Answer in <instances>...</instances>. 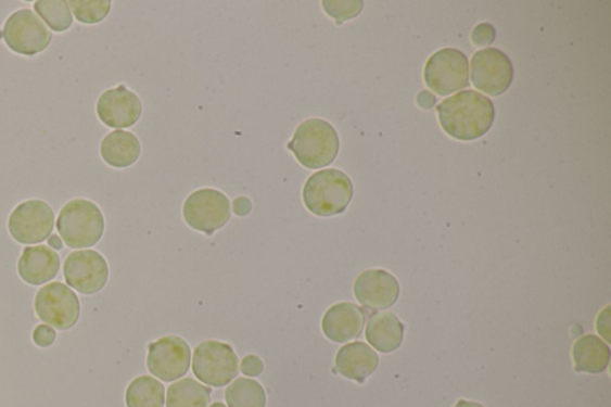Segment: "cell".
<instances>
[{"label":"cell","instance_id":"6da1fadb","mask_svg":"<svg viewBox=\"0 0 611 407\" xmlns=\"http://www.w3.org/2000/svg\"><path fill=\"white\" fill-rule=\"evenodd\" d=\"M437 113L446 133L461 141L484 137L496 116L494 102L474 90L455 93L437 106Z\"/></svg>","mask_w":611,"mask_h":407},{"label":"cell","instance_id":"7a4b0ae2","mask_svg":"<svg viewBox=\"0 0 611 407\" xmlns=\"http://www.w3.org/2000/svg\"><path fill=\"white\" fill-rule=\"evenodd\" d=\"M341 148L338 130L322 118H308L298 125L287 149L307 169L317 170L331 165Z\"/></svg>","mask_w":611,"mask_h":407},{"label":"cell","instance_id":"3957f363","mask_svg":"<svg viewBox=\"0 0 611 407\" xmlns=\"http://www.w3.org/2000/svg\"><path fill=\"white\" fill-rule=\"evenodd\" d=\"M354 185L349 176L338 169L320 170L311 175L304 187L306 208L317 217L329 218L349 207Z\"/></svg>","mask_w":611,"mask_h":407},{"label":"cell","instance_id":"277c9868","mask_svg":"<svg viewBox=\"0 0 611 407\" xmlns=\"http://www.w3.org/2000/svg\"><path fill=\"white\" fill-rule=\"evenodd\" d=\"M58 232L71 249H87L98 244L104 233L103 213L96 203L76 199L60 211Z\"/></svg>","mask_w":611,"mask_h":407},{"label":"cell","instance_id":"5b68a950","mask_svg":"<svg viewBox=\"0 0 611 407\" xmlns=\"http://www.w3.org/2000/svg\"><path fill=\"white\" fill-rule=\"evenodd\" d=\"M183 217L191 229L213 236L230 221L231 203L219 190L200 189L184 202Z\"/></svg>","mask_w":611,"mask_h":407},{"label":"cell","instance_id":"8992f818","mask_svg":"<svg viewBox=\"0 0 611 407\" xmlns=\"http://www.w3.org/2000/svg\"><path fill=\"white\" fill-rule=\"evenodd\" d=\"M193 372L203 384L224 387L238 376V356L230 344L202 342L194 352Z\"/></svg>","mask_w":611,"mask_h":407},{"label":"cell","instance_id":"52a82bcc","mask_svg":"<svg viewBox=\"0 0 611 407\" xmlns=\"http://www.w3.org/2000/svg\"><path fill=\"white\" fill-rule=\"evenodd\" d=\"M427 86L440 96H448L470 86L469 58L455 48H445L428 60Z\"/></svg>","mask_w":611,"mask_h":407},{"label":"cell","instance_id":"ba28073f","mask_svg":"<svg viewBox=\"0 0 611 407\" xmlns=\"http://www.w3.org/2000/svg\"><path fill=\"white\" fill-rule=\"evenodd\" d=\"M34 308L40 320L60 331L74 328L80 317L79 297L62 282L42 287L35 296Z\"/></svg>","mask_w":611,"mask_h":407},{"label":"cell","instance_id":"9c48e42d","mask_svg":"<svg viewBox=\"0 0 611 407\" xmlns=\"http://www.w3.org/2000/svg\"><path fill=\"white\" fill-rule=\"evenodd\" d=\"M3 38L11 51L33 56L47 50L53 34L33 10L21 9L5 21Z\"/></svg>","mask_w":611,"mask_h":407},{"label":"cell","instance_id":"30bf717a","mask_svg":"<svg viewBox=\"0 0 611 407\" xmlns=\"http://www.w3.org/2000/svg\"><path fill=\"white\" fill-rule=\"evenodd\" d=\"M54 212L47 202L29 200L12 211L8 229L17 243L31 245L47 241L54 230Z\"/></svg>","mask_w":611,"mask_h":407},{"label":"cell","instance_id":"8fae6325","mask_svg":"<svg viewBox=\"0 0 611 407\" xmlns=\"http://www.w3.org/2000/svg\"><path fill=\"white\" fill-rule=\"evenodd\" d=\"M64 277L72 289L84 295H92L104 289L110 279V267L98 251H75L64 263Z\"/></svg>","mask_w":611,"mask_h":407},{"label":"cell","instance_id":"7c38bea8","mask_svg":"<svg viewBox=\"0 0 611 407\" xmlns=\"http://www.w3.org/2000/svg\"><path fill=\"white\" fill-rule=\"evenodd\" d=\"M473 86L489 96H500L509 90L513 80V66L506 53L497 48L476 52L471 62Z\"/></svg>","mask_w":611,"mask_h":407},{"label":"cell","instance_id":"4fadbf2b","mask_svg":"<svg viewBox=\"0 0 611 407\" xmlns=\"http://www.w3.org/2000/svg\"><path fill=\"white\" fill-rule=\"evenodd\" d=\"M191 351L178 336H166L151 343L148 356L150 373L165 382L181 379L189 372Z\"/></svg>","mask_w":611,"mask_h":407},{"label":"cell","instance_id":"5bb4252c","mask_svg":"<svg viewBox=\"0 0 611 407\" xmlns=\"http://www.w3.org/2000/svg\"><path fill=\"white\" fill-rule=\"evenodd\" d=\"M354 294L364 307L381 310L398 302L400 285L389 271L370 269L358 275L354 283Z\"/></svg>","mask_w":611,"mask_h":407},{"label":"cell","instance_id":"9a60e30c","mask_svg":"<svg viewBox=\"0 0 611 407\" xmlns=\"http://www.w3.org/2000/svg\"><path fill=\"white\" fill-rule=\"evenodd\" d=\"M142 114V104L138 96L122 84L117 88L104 91L98 102V115L101 122L111 128L135 126Z\"/></svg>","mask_w":611,"mask_h":407},{"label":"cell","instance_id":"2e32d148","mask_svg":"<svg viewBox=\"0 0 611 407\" xmlns=\"http://www.w3.org/2000/svg\"><path fill=\"white\" fill-rule=\"evenodd\" d=\"M365 325L366 317L361 308L352 303H341L327 310L321 329L330 341L346 343L361 336Z\"/></svg>","mask_w":611,"mask_h":407},{"label":"cell","instance_id":"e0dca14e","mask_svg":"<svg viewBox=\"0 0 611 407\" xmlns=\"http://www.w3.org/2000/svg\"><path fill=\"white\" fill-rule=\"evenodd\" d=\"M17 269L24 282L41 285L56 277L60 270V257L50 246H28L23 250Z\"/></svg>","mask_w":611,"mask_h":407},{"label":"cell","instance_id":"ac0fdd59","mask_svg":"<svg viewBox=\"0 0 611 407\" xmlns=\"http://www.w3.org/2000/svg\"><path fill=\"white\" fill-rule=\"evenodd\" d=\"M379 366L378 354L364 342H354L342 346L335 356V369L349 380L364 384L373 376Z\"/></svg>","mask_w":611,"mask_h":407},{"label":"cell","instance_id":"d6986e66","mask_svg":"<svg viewBox=\"0 0 611 407\" xmlns=\"http://www.w3.org/2000/svg\"><path fill=\"white\" fill-rule=\"evenodd\" d=\"M404 325L391 313H381L370 317L366 328V339L371 346L383 354L399 349L404 341Z\"/></svg>","mask_w":611,"mask_h":407},{"label":"cell","instance_id":"ffe728a7","mask_svg":"<svg viewBox=\"0 0 611 407\" xmlns=\"http://www.w3.org/2000/svg\"><path fill=\"white\" fill-rule=\"evenodd\" d=\"M141 145L139 139L130 131L114 130L101 143L103 161L116 169H125L133 165L140 157Z\"/></svg>","mask_w":611,"mask_h":407},{"label":"cell","instance_id":"44dd1931","mask_svg":"<svg viewBox=\"0 0 611 407\" xmlns=\"http://www.w3.org/2000/svg\"><path fill=\"white\" fill-rule=\"evenodd\" d=\"M573 361L577 372L601 374L610 361V348L600 338L586 334L573 345Z\"/></svg>","mask_w":611,"mask_h":407},{"label":"cell","instance_id":"7402d4cb","mask_svg":"<svg viewBox=\"0 0 611 407\" xmlns=\"http://www.w3.org/2000/svg\"><path fill=\"white\" fill-rule=\"evenodd\" d=\"M165 387L161 381L143 376L130 382L126 391L127 407H164Z\"/></svg>","mask_w":611,"mask_h":407},{"label":"cell","instance_id":"603a6c76","mask_svg":"<svg viewBox=\"0 0 611 407\" xmlns=\"http://www.w3.org/2000/svg\"><path fill=\"white\" fill-rule=\"evenodd\" d=\"M212 391L194 379L175 382L167 390L166 407H208Z\"/></svg>","mask_w":611,"mask_h":407},{"label":"cell","instance_id":"cb8c5ba5","mask_svg":"<svg viewBox=\"0 0 611 407\" xmlns=\"http://www.w3.org/2000/svg\"><path fill=\"white\" fill-rule=\"evenodd\" d=\"M227 405L230 407H266V391L259 382L239 378L225 392Z\"/></svg>","mask_w":611,"mask_h":407},{"label":"cell","instance_id":"d4e9b609","mask_svg":"<svg viewBox=\"0 0 611 407\" xmlns=\"http://www.w3.org/2000/svg\"><path fill=\"white\" fill-rule=\"evenodd\" d=\"M34 9L54 31H66L74 24V15L66 0H39L35 2Z\"/></svg>","mask_w":611,"mask_h":407},{"label":"cell","instance_id":"484cf974","mask_svg":"<svg viewBox=\"0 0 611 407\" xmlns=\"http://www.w3.org/2000/svg\"><path fill=\"white\" fill-rule=\"evenodd\" d=\"M68 5L77 21L86 24L102 22L112 9L110 0H69Z\"/></svg>","mask_w":611,"mask_h":407},{"label":"cell","instance_id":"4316f807","mask_svg":"<svg viewBox=\"0 0 611 407\" xmlns=\"http://www.w3.org/2000/svg\"><path fill=\"white\" fill-rule=\"evenodd\" d=\"M327 14L338 22L339 26L344 21L353 20L361 14L364 2L355 0V2H332V0H323L321 3Z\"/></svg>","mask_w":611,"mask_h":407},{"label":"cell","instance_id":"83f0119b","mask_svg":"<svg viewBox=\"0 0 611 407\" xmlns=\"http://www.w3.org/2000/svg\"><path fill=\"white\" fill-rule=\"evenodd\" d=\"M56 340V332L50 326L36 327L33 332V341L40 348H50Z\"/></svg>","mask_w":611,"mask_h":407},{"label":"cell","instance_id":"f1b7e54d","mask_svg":"<svg viewBox=\"0 0 611 407\" xmlns=\"http://www.w3.org/2000/svg\"><path fill=\"white\" fill-rule=\"evenodd\" d=\"M496 30L491 24H479L472 33V41L475 46H487L495 41Z\"/></svg>","mask_w":611,"mask_h":407},{"label":"cell","instance_id":"f546056e","mask_svg":"<svg viewBox=\"0 0 611 407\" xmlns=\"http://www.w3.org/2000/svg\"><path fill=\"white\" fill-rule=\"evenodd\" d=\"M263 370H265V365H263V361L258 356L247 355L243 358L242 372L244 376L255 378L260 376Z\"/></svg>","mask_w":611,"mask_h":407},{"label":"cell","instance_id":"4dcf8cb0","mask_svg":"<svg viewBox=\"0 0 611 407\" xmlns=\"http://www.w3.org/2000/svg\"><path fill=\"white\" fill-rule=\"evenodd\" d=\"M597 330L608 342H610V306H608L597 320Z\"/></svg>","mask_w":611,"mask_h":407},{"label":"cell","instance_id":"1f68e13d","mask_svg":"<svg viewBox=\"0 0 611 407\" xmlns=\"http://www.w3.org/2000/svg\"><path fill=\"white\" fill-rule=\"evenodd\" d=\"M251 211V202L246 198H239L234 201V213L239 215V217H243V215L249 214Z\"/></svg>","mask_w":611,"mask_h":407},{"label":"cell","instance_id":"d6a6232c","mask_svg":"<svg viewBox=\"0 0 611 407\" xmlns=\"http://www.w3.org/2000/svg\"><path fill=\"white\" fill-rule=\"evenodd\" d=\"M48 244H50L55 250L63 249V241L58 236H51L50 238H48Z\"/></svg>","mask_w":611,"mask_h":407},{"label":"cell","instance_id":"836d02e7","mask_svg":"<svg viewBox=\"0 0 611 407\" xmlns=\"http://www.w3.org/2000/svg\"><path fill=\"white\" fill-rule=\"evenodd\" d=\"M454 407H485V406L474 402L459 400V403Z\"/></svg>","mask_w":611,"mask_h":407},{"label":"cell","instance_id":"e575fe53","mask_svg":"<svg viewBox=\"0 0 611 407\" xmlns=\"http://www.w3.org/2000/svg\"><path fill=\"white\" fill-rule=\"evenodd\" d=\"M211 407H227V406L222 403H215Z\"/></svg>","mask_w":611,"mask_h":407}]
</instances>
